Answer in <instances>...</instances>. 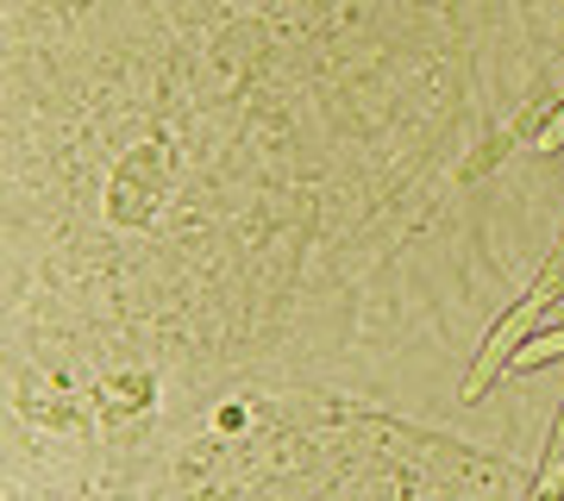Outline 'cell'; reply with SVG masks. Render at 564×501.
<instances>
[{"label": "cell", "instance_id": "cell-1", "mask_svg": "<svg viewBox=\"0 0 564 501\" xmlns=\"http://www.w3.org/2000/svg\"><path fill=\"white\" fill-rule=\"evenodd\" d=\"M163 182H170V163H163L158 144H144L139 157L120 170V182H113V220H144L158 207Z\"/></svg>", "mask_w": 564, "mask_h": 501}]
</instances>
